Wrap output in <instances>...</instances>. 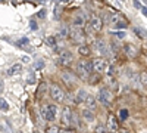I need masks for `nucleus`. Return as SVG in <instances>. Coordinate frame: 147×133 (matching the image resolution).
Listing matches in <instances>:
<instances>
[{"instance_id":"1","label":"nucleus","mask_w":147,"mask_h":133,"mask_svg":"<svg viewBox=\"0 0 147 133\" xmlns=\"http://www.w3.org/2000/svg\"><path fill=\"white\" fill-rule=\"evenodd\" d=\"M91 71H93V61H80L77 64V72H78V76L84 80L88 78Z\"/></svg>"},{"instance_id":"2","label":"nucleus","mask_w":147,"mask_h":133,"mask_svg":"<svg viewBox=\"0 0 147 133\" xmlns=\"http://www.w3.org/2000/svg\"><path fill=\"white\" fill-rule=\"evenodd\" d=\"M50 96L53 98V101H56V102H62V101L65 99V93H63L62 89L57 86V84H53V86H52V89H50Z\"/></svg>"},{"instance_id":"3","label":"nucleus","mask_w":147,"mask_h":133,"mask_svg":"<svg viewBox=\"0 0 147 133\" xmlns=\"http://www.w3.org/2000/svg\"><path fill=\"white\" fill-rule=\"evenodd\" d=\"M72 61V53L66 49L60 50L59 53V59H57V64H62V65H68L69 62Z\"/></svg>"},{"instance_id":"4","label":"nucleus","mask_w":147,"mask_h":133,"mask_svg":"<svg viewBox=\"0 0 147 133\" xmlns=\"http://www.w3.org/2000/svg\"><path fill=\"white\" fill-rule=\"evenodd\" d=\"M40 113H41V115H43V118L46 120V121H53L55 120V117H56V114L52 111V108H50V105H47V106H43L41 110H40Z\"/></svg>"},{"instance_id":"5","label":"nucleus","mask_w":147,"mask_h":133,"mask_svg":"<svg viewBox=\"0 0 147 133\" xmlns=\"http://www.w3.org/2000/svg\"><path fill=\"white\" fill-rule=\"evenodd\" d=\"M62 80L65 81V84H68V86H74V84L77 83V77L74 72L71 71H63L62 72Z\"/></svg>"},{"instance_id":"6","label":"nucleus","mask_w":147,"mask_h":133,"mask_svg":"<svg viewBox=\"0 0 147 133\" xmlns=\"http://www.w3.org/2000/svg\"><path fill=\"white\" fill-rule=\"evenodd\" d=\"M62 121L63 124L69 126V124H74V113L71 111V108H63V114H62Z\"/></svg>"},{"instance_id":"7","label":"nucleus","mask_w":147,"mask_h":133,"mask_svg":"<svg viewBox=\"0 0 147 133\" xmlns=\"http://www.w3.org/2000/svg\"><path fill=\"white\" fill-rule=\"evenodd\" d=\"M107 68V62L103 61V59H94L93 61V70L96 72H105Z\"/></svg>"},{"instance_id":"8","label":"nucleus","mask_w":147,"mask_h":133,"mask_svg":"<svg viewBox=\"0 0 147 133\" xmlns=\"http://www.w3.org/2000/svg\"><path fill=\"white\" fill-rule=\"evenodd\" d=\"M85 22H87V16H85V14H82V12L77 14L75 18H74V25H75L77 28L84 27V25H85Z\"/></svg>"},{"instance_id":"9","label":"nucleus","mask_w":147,"mask_h":133,"mask_svg":"<svg viewBox=\"0 0 147 133\" xmlns=\"http://www.w3.org/2000/svg\"><path fill=\"white\" fill-rule=\"evenodd\" d=\"M90 31H100L102 30V19L99 18V16H93L91 19H90Z\"/></svg>"},{"instance_id":"10","label":"nucleus","mask_w":147,"mask_h":133,"mask_svg":"<svg viewBox=\"0 0 147 133\" xmlns=\"http://www.w3.org/2000/svg\"><path fill=\"white\" fill-rule=\"evenodd\" d=\"M97 99H99V102L103 104V105H109V102H110V93L106 89H102L99 92V95H97Z\"/></svg>"},{"instance_id":"11","label":"nucleus","mask_w":147,"mask_h":133,"mask_svg":"<svg viewBox=\"0 0 147 133\" xmlns=\"http://www.w3.org/2000/svg\"><path fill=\"white\" fill-rule=\"evenodd\" d=\"M71 37H72V42H74V43H82L84 39H85V37H84V33H82L80 28L71 31Z\"/></svg>"},{"instance_id":"12","label":"nucleus","mask_w":147,"mask_h":133,"mask_svg":"<svg viewBox=\"0 0 147 133\" xmlns=\"http://www.w3.org/2000/svg\"><path fill=\"white\" fill-rule=\"evenodd\" d=\"M94 47L96 49H99V52L102 53V55H109V47H107V44L103 42V40H97L96 43H94Z\"/></svg>"},{"instance_id":"13","label":"nucleus","mask_w":147,"mask_h":133,"mask_svg":"<svg viewBox=\"0 0 147 133\" xmlns=\"http://www.w3.org/2000/svg\"><path fill=\"white\" fill-rule=\"evenodd\" d=\"M87 96H88L87 92L82 90V89H80V90L77 92V96H75V102H77V104H82V102H85Z\"/></svg>"},{"instance_id":"14","label":"nucleus","mask_w":147,"mask_h":133,"mask_svg":"<svg viewBox=\"0 0 147 133\" xmlns=\"http://www.w3.org/2000/svg\"><path fill=\"white\" fill-rule=\"evenodd\" d=\"M124 50H125V53H127L129 58H136V56H137V49H136V46H132V44H127V46L124 47Z\"/></svg>"},{"instance_id":"15","label":"nucleus","mask_w":147,"mask_h":133,"mask_svg":"<svg viewBox=\"0 0 147 133\" xmlns=\"http://www.w3.org/2000/svg\"><path fill=\"white\" fill-rule=\"evenodd\" d=\"M21 71H22V65H21V64H15V65H12V67L7 70V74H9V76H16V74H19Z\"/></svg>"},{"instance_id":"16","label":"nucleus","mask_w":147,"mask_h":133,"mask_svg":"<svg viewBox=\"0 0 147 133\" xmlns=\"http://www.w3.org/2000/svg\"><path fill=\"white\" fill-rule=\"evenodd\" d=\"M82 117L87 120V121H93L94 120V111L90 110V108H85V110L82 111Z\"/></svg>"},{"instance_id":"17","label":"nucleus","mask_w":147,"mask_h":133,"mask_svg":"<svg viewBox=\"0 0 147 133\" xmlns=\"http://www.w3.org/2000/svg\"><path fill=\"white\" fill-rule=\"evenodd\" d=\"M85 104H87V108H90V110H93V111L96 110V99H94L93 95H88V96H87Z\"/></svg>"},{"instance_id":"18","label":"nucleus","mask_w":147,"mask_h":133,"mask_svg":"<svg viewBox=\"0 0 147 133\" xmlns=\"http://www.w3.org/2000/svg\"><path fill=\"white\" fill-rule=\"evenodd\" d=\"M69 34H71V31H69V28H68L66 25H62V27H60V30H59V37H60V39L69 37Z\"/></svg>"},{"instance_id":"19","label":"nucleus","mask_w":147,"mask_h":133,"mask_svg":"<svg viewBox=\"0 0 147 133\" xmlns=\"http://www.w3.org/2000/svg\"><path fill=\"white\" fill-rule=\"evenodd\" d=\"M109 129H110V130H116V129H118V120H116L113 115L109 117Z\"/></svg>"},{"instance_id":"20","label":"nucleus","mask_w":147,"mask_h":133,"mask_svg":"<svg viewBox=\"0 0 147 133\" xmlns=\"http://www.w3.org/2000/svg\"><path fill=\"white\" fill-rule=\"evenodd\" d=\"M90 47L88 46H80V49H78V53L81 55V56H88L90 55Z\"/></svg>"},{"instance_id":"21","label":"nucleus","mask_w":147,"mask_h":133,"mask_svg":"<svg viewBox=\"0 0 147 133\" xmlns=\"http://www.w3.org/2000/svg\"><path fill=\"white\" fill-rule=\"evenodd\" d=\"M134 33H136V34L138 35L140 39H147V33H146L143 28H138V27H136V28H134Z\"/></svg>"},{"instance_id":"22","label":"nucleus","mask_w":147,"mask_h":133,"mask_svg":"<svg viewBox=\"0 0 147 133\" xmlns=\"http://www.w3.org/2000/svg\"><path fill=\"white\" fill-rule=\"evenodd\" d=\"M112 25L115 27V28H127V22H124V21H116L115 24H112Z\"/></svg>"},{"instance_id":"23","label":"nucleus","mask_w":147,"mask_h":133,"mask_svg":"<svg viewBox=\"0 0 147 133\" xmlns=\"http://www.w3.org/2000/svg\"><path fill=\"white\" fill-rule=\"evenodd\" d=\"M0 108H2L3 111H9V104L3 98H0Z\"/></svg>"},{"instance_id":"24","label":"nucleus","mask_w":147,"mask_h":133,"mask_svg":"<svg viewBox=\"0 0 147 133\" xmlns=\"http://www.w3.org/2000/svg\"><path fill=\"white\" fill-rule=\"evenodd\" d=\"M32 68L37 71V70H41V68H44V62L43 61H37L34 65H32Z\"/></svg>"},{"instance_id":"25","label":"nucleus","mask_w":147,"mask_h":133,"mask_svg":"<svg viewBox=\"0 0 147 133\" xmlns=\"http://www.w3.org/2000/svg\"><path fill=\"white\" fill-rule=\"evenodd\" d=\"M140 80H141V84L147 87V72H141L140 74Z\"/></svg>"},{"instance_id":"26","label":"nucleus","mask_w":147,"mask_h":133,"mask_svg":"<svg viewBox=\"0 0 147 133\" xmlns=\"http://www.w3.org/2000/svg\"><path fill=\"white\" fill-rule=\"evenodd\" d=\"M119 118L121 120H127L128 118V111L127 110H121L119 111Z\"/></svg>"},{"instance_id":"27","label":"nucleus","mask_w":147,"mask_h":133,"mask_svg":"<svg viewBox=\"0 0 147 133\" xmlns=\"http://www.w3.org/2000/svg\"><path fill=\"white\" fill-rule=\"evenodd\" d=\"M46 43H47L49 46H55V44H56V37H47V39H46Z\"/></svg>"},{"instance_id":"28","label":"nucleus","mask_w":147,"mask_h":133,"mask_svg":"<svg viewBox=\"0 0 147 133\" xmlns=\"http://www.w3.org/2000/svg\"><path fill=\"white\" fill-rule=\"evenodd\" d=\"M24 44H28V39L27 37H22L21 40L16 42V46H24Z\"/></svg>"},{"instance_id":"29","label":"nucleus","mask_w":147,"mask_h":133,"mask_svg":"<svg viewBox=\"0 0 147 133\" xmlns=\"http://www.w3.org/2000/svg\"><path fill=\"white\" fill-rule=\"evenodd\" d=\"M94 132H99V133H102V132H106V127H105V126H97V127L94 129Z\"/></svg>"},{"instance_id":"30","label":"nucleus","mask_w":147,"mask_h":133,"mask_svg":"<svg viewBox=\"0 0 147 133\" xmlns=\"http://www.w3.org/2000/svg\"><path fill=\"white\" fill-rule=\"evenodd\" d=\"M30 28H31V30H38V25H37L34 21H31V22H30Z\"/></svg>"},{"instance_id":"31","label":"nucleus","mask_w":147,"mask_h":133,"mask_svg":"<svg viewBox=\"0 0 147 133\" xmlns=\"http://www.w3.org/2000/svg\"><path fill=\"white\" fill-rule=\"evenodd\" d=\"M46 14H47L46 10H40V12H38V15H37V16H38L40 19H43V18H46Z\"/></svg>"},{"instance_id":"32","label":"nucleus","mask_w":147,"mask_h":133,"mask_svg":"<svg viewBox=\"0 0 147 133\" xmlns=\"http://www.w3.org/2000/svg\"><path fill=\"white\" fill-rule=\"evenodd\" d=\"M115 35H116L118 39H124L125 37V33H115Z\"/></svg>"},{"instance_id":"33","label":"nucleus","mask_w":147,"mask_h":133,"mask_svg":"<svg viewBox=\"0 0 147 133\" xmlns=\"http://www.w3.org/2000/svg\"><path fill=\"white\" fill-rule=\"evenodd\" d=\"M141 12H143L144 16H147V8H146V6H141Z\"/></svg>"},{"instance_id":"34","label":"nucleus","mask_w":147,"mask_h":133,"mask_svg":"<svg viewBox=\"0 0 147 133\" xmlns=\"http://www.w3.org/2000/svg\"><path fill=\"white\" fill-rule=\"evenodd\" d=\"M56 2H57V3H68L69 0H56Z\"/></svg>"},{"instance_id":"35","label":"nucleus","mask_w":147,"mask_h":133,"mask_svg":"<svg viewBox=\"0 0 147 133\" xmlns=\"http://www.w3.org/2000/svg\"><path fill=\"white\" fill-rule=\"evenodd\" d=\"M2 92H3V81L0 80V93H2Z\"/></svg>"},{"instance_id":"36","label":"nucleus","mask_w":147,"mask_h":133,"mask_svg":"<svg viewBox=\"0 0 147 133\" xmlns=\"http://www.w3.org/2000/svg\"><path fill=\"white\" fill-rule=\"evenodd\" d=\"M38 2H40V3H46V2H47V0H38Z\"/></svg>"},{"instance_id":"37","label":"nucleus","mask_w":147,"mask_h":133,"mask_svg":"<svg viewBox=\"0 0 147 133\" xmlns=\"http://www.w3.org/2000/svg\"><path fill=\"white\" fill-rule=\"evenodd\" d=\"M121 2H125V0H121Z\"/></svg>"}]
</instances>
